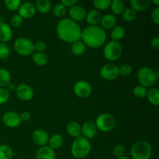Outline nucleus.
Returning a JSON list of instances; mask_svg holds the SVG:
<instances>
[{
	"label": "nucleus",
	"mask_w": 159,
	"mask_h": 159,
	"mask_svg": "<svg viewBox=\"0 0 159 159\" xmlns=\"http://www.w3.org/2000/svg\"><path fill=\"white\" fill-rule=\"evenodd\" d=\"M34 47L37 52H44L47 49V43L43 40H37L36 43H34Z\"/></svg>",
	"instance_id": "42"
},
{
	"label": "nucleus",
	"mask_w": 159,
	"mask_h": 159,
	"mask_svg": "<svg viewBox=\"0 0 159 159\" xmlns=\"http://www.w3.org/2000/svg\"><path fill=\"white\" fill-rule=\"evenodd\" d=\"M96 127L102 132H110L116 127V120L114 116L110 113H102L97 116L95 122Z\"/></svg>",
	"instance_id": "6"
},
{
	"label": "nucleus",
	"mask_w": 159,
	"mask_h": 159,
	"mask_svg": "<svg viewBox=\"0 0 159 159\" xmlns=\"http://www.w3.org/2000/svg\"><path fill=\"white\" fill-rule=\"evenodd\" d=\"M122 16L124 21L132 22L136 19L137 12H135L131 8H128V9H124L122 13Z\"/></svg>",
	"instance_id": "33"
},
{
	"label": "nucleus",
	"mask_w": 159,
	"mask_h": 159,
	"mask_svg": "<svg viewBox=\"0 0 159 159\" xmlns=\"http://www.w3.org/2000/svg\"><path fill=\"white\" fill-rule=\"evenodd\" d=\"M126 34V30L123 26H116L112 29L111 31V37L114 41H118L120 40H122Z\"/></svg>",
	"instance_id": "27"
},
{
	"label": "nucleus",
	"mask_w": 159,
	"mask_h": 159,
	"mask_svg": "<svg viewBox=\"0 0 159 159\" xmlns=\"http://www.w3.org/2000/svg\"><path fill=\"white\" fill-rule=\"evenodd\" d=\"M14 50L21 56H29L34 51V43L26 37H20L16 39L13 44Z\"/></svg>",
	"instance_id": "8"
},
{
	"label": "nucleus",
	"mask_w": 159,
	"mask_h": 159,
	"mask_svg": "<svg viewBox=\"0 0 159 159\" xmlns=\"http://www.w3.org/2000/svg\"><path fill=\"white\" fill-rule=\"evenodd\" d=\"M11 82V75L8 70L0 68V87L5 88Z\"/></svg>",
	"instance_id": "29"
},
{
	"label": "nucleus",
	"mask_w": 159,
	"mask_h": 159,
	"mask_svg": "<svg viewBox=\"0 0 159 159\" xmlns=\"http://www.w3.org/2000/svg\"><path fill=\"white\" fill-rule=\"evenodd\" d=\"M36 159H56L55 152L48 146H43L37 151Z\"/></svg>",
	"instance_id": "18"
},
{
	"label": "nucleus",
	"mask_w": 159,
	"mask_h": 159,
	"mask_svg": "<svg viewBox=\"0 0 159 159\" xmlns=\"http://www.w3.org/2000/svg\"><path fill=\"white\" fill-rule=\"evenodd\" d=\"M92 146L89 141L84 137L75 138L71 148V153L73 157L78 159L85 158L91 152Z\"/></svg>",
	"instance_id": "3"
},
{
	"label": "nucleus",
	"mask_w": 159,
	"mask_h": 159,
	"mask_svg": "<svg viewBox=\"0 0 159 159\" xmlns=\"http://www.w3.org/2000/svg\"><path fill=\"white\" fill-rule=\"evenodd\" d=\"M5 23L4 19H3V17L0 16V23Z\"/></svg>",
	"instance_id": "50"
},
{
	"label": "nucleus",
	"mask_w": 159,
	"mask_h": 159,
	"mask_svg": "<svg viewBox=\"0 0 159 159\" xmlns=\"http://www.w3.org/2000/svg\"><path fill=\"white\" fill-rule=\"evenodd\" d=\"M35 7L37 11L42 14H47L51 11L52 5L49 0H37L36 2Z\"/></svg>",
	"instance_id": "23"
},
{
	"label": "nucleus",
	"mask_w": 159,
	"mask_h": 159,
	"mask_svg": "<svg viewBox=\"0 0 159 159\" xmlns=\"http://www.w3.org/2000/svg\"><path fill=\"white\" fill-rule=\"evenodd\" d=\"M16 95L22 101H30L34 96V91L28 84H20L16 89Z\"/></svg>",
	"instance_id": "11"
},
{
	"label": "nucleus",
	"mask_w": 159,
	"mask_h": 159,
	"mask_svg": "<svg viewBox=\"0 0 159 159\" xmlns=\"http://www.w3.org/2000/svg\"><path fill=\"white\" fill-rule=\"evenodd\" d=\"M23 19L20 16L19 14H16V15H13L12 16L10 20V24L12 27L18 28L23 24Z\"/></svg>",
	"instance_id": "40"
},
{
	"label": "nucleus",
	"mask_w": 159,
	"mask_h": 159,
	"mask_svg": "<svg viewBox=\"0 0 159 159\" xmlns=\"http://www.w3.org/2000/svg\"><path fill=\"white\" fill-rule=\"evenodd\" d=\"M86 11L85 8L82 7V6L79 5H75L74 6L70 8L69 9V16L72 20L75 22H81L84 20L86 16Z\"/></svg>",
	"instance_id": "16"
},
{
	"label": "nucleus",
	"mask_w": 159,
	"mask_h": 159,
	"mask_svg": "<svg viewBox=\"0 0 159 159\" xmlns=\"http://www.w3.org/2000/svg\"><path fill=\"white\" fill-rule=\"evenodd\" d=\"M110 7L113 15H120L124 10V3L121 0H113L111 1Z\"/></svg>",
	"instance_id": "28"
},
{
	"label": "nucleus",
	"mask_w": 159,
	"mask_h": 159,
	"mask_svg": "<svg viewBox=\"0 0 159 159\" xmlns=\"http://www.w3.org/2000/svg\"><path fill=\"white\" fill-rule=\"evenodd\" d=\"M126 148L124 145L123 144H116L113 147V155H114L116 158H120V157L124 156L125 154Z\"/></svg>",
	"instance_id": "39"
},
{
	"label": "nucleus",
	"mask_w": 159,
	"mask_h": 159,
	"mask_svg": "<svg viewBox=\"0 0 159 159\" xmlns=\"http://www.w3.org/2000/svg\"><path fill=\"white\" fill-rule=\"evenodd\" d=\"M20 117L21 121H25V122H26V121L30 120V119L31 117V115L29 112L23 111L20 114Z\"/></svg>",
	"instance_id": "44"
},
{
	"label": "nucleus",
	"mask_w": 159,
	"mask_h": 159,
	"mask_svg": "<svg viewBox=\"0 0 159 159\" xmlns=\"http://www.w3.org/2000/svg\"><path fill=\"white\" fill-rule=\"evenodd\" d=\"M102 17V15L101 12L96 9H93L86 14L85 20L90 26H97L98 23H100Z\"/></svg>",
	"instance_id": "20"
},
{
	"label": "nucleus",
	"mask_w": 159,
	"mask_h": 159,
	"mask_svg": "<svg viewBox=\"0 0 159 159\" xmlns=\"http://www.w3.org/2000/svg\"><path fill=\"white\" fill-rule=\"evenodd\" d=\"M116 23H117V20L116 18V16L113 14H106L101 19V27L102 29H113V27L116 26Z\"/></svg>",
	"instance_id": "19"
},
{
	"label": "nucleus",
	"mask_w": 159,
	"mask_h": 159,
	"mask_svg": "<svg viewBox=\"0 0 159 159\" xmlns=\"http://www.w3.org/2000/svg\"><path fill=\"white\" fill-rule=\"evenodd\" d=\"M147 88L142 86V85H136L133 89V94L135 97L138 99H144L147 96Z\"/></svg>",
	"instance_id": "35"
},
{
	"label": "nucleus",
	"mask_w": 159,
	"mask_h": 159,
	"mask_svg": "<svg viewBox=\"0 0 159 159\" xmlns=\"http://www.w3.org/2000/svg\"><path fill=\"white\" fill-rule=\"evenodd\" d=\"M18 11L19 15L23 19L32 18L37 12L35 5L31 2H26L20 5Z\"/></svg>",
	"instance_id": "13"
},
{
	"label": "nucleus",
	"mask_w": 159,
	"mask_h": 159,
	"mask_svg": "<svg viewBox=\"0 0 159 159\" xmlns=\"http://www.w3.org/2000/svg\"><path fill=\"white\" fill-rule=\"evenodd\" d=\"M151 19H152V22L158 25L159 23V7L157 6L153 11H152V14H151Z\"/></svg>",
	"instance_id": "43"
},
{
	"label": "nucleus",
	"mask_w": 159,
	"mask_h": 159,
	"mask_svg": "<svg viewBox=\"0 0 159 159\" xmlns=\"http://www.w3.org/2000/svg\"><path fill=\"white\" fill-rule=\"evenodd\" d=\"M82 128V134H83L84 138L86 139H93L97 134L98 129L96 127V124L93 121H85L82 126H81Z\"/></svg>",
	"instance_id": "15"
},
{
	"label": "nucleus",
	"mask_w": 159,
	"mask_h": 159,
	"mask_svg": "<svg viewBox=\"0 0 159 159\" xmlns=\"http://www.w3.org/2000/svg\"><path fill=\"white\" fill-rule=\"evenodd\" d=\"M118 70H119V75H122L124 77H127L133 72V68H132L131 65H128V64H124V65H120V67H118Z\"/></svg>",
	"instance_id": "36"
},
{
	"label": "nucleus",
	"mask_w": 159,
	"mask_h": 159,
	"mask_svg": "<svg viewBox=\"0 0 159 159\" xmlns=\"http://www.w3.org/2000/svg\"><path fill=\"white\" fill-rule=\"evenodd\" d=\"M56 31L62 41L69 43L80 40L82 36V29L79 23L70 18L61 19L57 23Z\"/></svg>",
	"instance_id": "1"
},
{
	"label": "nucleus",
	"mask_w": 159,
	"mask_h": 159,
	"mask_svg": "<svg viewBox=\"0 0 159 159\" xmlns=\"http://www.w3.org/2000/svg\"><path fill=\"white\" fill-rule=\"evenodd\" d=\"M74 93L78 97L85 99V98L89 97L92 94L93 89L92 85H90L89 82L85 80L78 81L74 85Z\"/></svg>",
	"instance_id": "10"
},
{
	"label": "nucleus",
	"mask_w": 159,
	"mask_h": 159,
	"mask_svg": "<svg viewBox=\"0 0 159 159\" xmlns=\"http://www.w3.org/2000/svg\"><path fill=\"white\" fill-rule=\"evenodd\" d=\"M152 154V145L144 140L136 141L130 149L132 159H150Z\"/></svg>",
	"instance_id": "4"
},
{
	"label": "nucleus",
	"mask_w": 159,
	"mask_h": 159,
	"mask_svg": "<svg viewBox=\"0 0 159 159\" xmlns=\"http://www.w3.org/2000/svg\"><path fill=\"white\" fill-rule=\"evenodd\" d=\"M81 39L86 46L92 48H98L105 43L107 34L101 26H89L82 30Z\"/></svg>",
	"instance_id": "2"
},
{
	"label": "nucleus",
	"mask_w": 159,
	"mask_h": 159,
	"mask_svg": "<svg viewBox=\"0 0 159 159\" xmlns=\"http://www.w3.org/2000/svg\"><path fill=\"white\" fill-rule=\"evenodd\" d=\"M67 12V8L62 4L61 2H59L57 4H56L55 6L53 8V13L55 16L59 17V18H61L64 17L66 14Z\"/></svg>",
	"instance_id": "32"
},
{
	"label": "nucleus",
	"mask_w": 159,
	"mask_h": 159,
	"mask_svg": "<svg viewBox=\"0 0 159 159\" xmlns=\"http://www.w3.org/2000/svg\"><path fill=\"white\" fill-rule=\"evenodd\" d=\"M158 79V72L150 67H142L138 72V80L140 85L152 87L156 84Z\"/></svg>",
	"instance_id": "5"
},
{
	"label": "nucleus",
	"mask_w": 159,
	"mask_h": 159,
	"mask_svg": "<svg viewBox=\"0 0 159 159\" xmlns=\"http://www.w3.org/2000/svg\"><path fill=\"white\" fill-rule=\"evenodd\" d=\"M7 89H8V91H10V92H12V91H15L16 90V84L15 83H13V82H10V83L9 84V85H7Z\"/></svg>",
	"instance_id": "47"
},
{
	"label": "nucleus",
	"mask_w": 159,
	"mask_h": 159,
	"mask_svg": "<svg viewBox=\"0 0 159 159\" xmlns=\"http://www.w3.org/2000/svg\"><path fill=\"white\" fill-rule=\"evenodd\" d=\"M4 3L6 7L10 11L17 10L22 4L21 1L20 0H6Z\"/></svg>",
	"instance_id": "37"
},
{
	"label": "nucleus",
	"mask_w": 159,
	"mask_h": 159,
	"mask_svg": "<svg viewBox=\"0 0 159 159\" xmlns=\"http://www.w3.org/2000/svg\"><path fill=\"white\" fill-rule=\"evenodd\" d=\"M122 46L118 41L111 40L104 47L103 55L110 61H115L118 60L122 55Z\"/></svg>",
	"instance_id": "7"
},
{
	"label": "nucleus",
	"mask_w": 159,
	"mask_h": 159,
	"mask_svg": "<svg viewBox=\"0 0 159 159\" xmlns=\"http://www.w3.org/2000/svg\"><path fill=\"white\" fill-rule=\"evenodd\" d=\"M10 93L8 91L6 88H2L0 87V105L4 104L9 100Z\"/></svg>",
	"instance_id": "41"
},
{
	"label": "nucleus",
	"mask_w": 159,
	"mask_h": 159,
	"mask_svg": "<svg viewBox=\"0 0 159 159\" xmlns=\"http://www.w3.org/2000/svg\"><path fill=\"white\" fill-rule=\"evenodd\" d=\"M66 130L70 136L75 138H79L82 134V128H81L80 124L74 120L70 121L67 124Z\"/></svg>",
	"instance_id": "21"
},
{
	"label": "nucleus",
	"mask_w": 159,
	"mask_h": 159,
	"mask_svg": "<svg viewBox=\"0 0 159 159\" xmlns=\"http://www.w3.org/2000/svg\"><path fill=\"white\" fill-rule=\"evenodd\" d=\"M99 75L101 78L107 81H112L116 79L119 76L118 66L113 63H108L101 67L99 70Z\"/></svg>",
	"instance_id": "9"
},
{
	"label": "nucleus",
	"mask_w": 159,
	"mask_h": 159,
	"mask_svg": "<svg viewBox=\"0 0 159 159\" xmlns=\"http://www.w3.org/2000/svg\"><path fill=\"white\" fill-rule=\"evenodd\" d=\"M110 3H111L110 0H95L93 2L95 8L96 9V10L99 11V12L102 10H106L110 8Z\"/></svg>",
	"instance_id": "34"
},
{
	"label": "nucleus",
	"mask_w": 159,
	"mask_h": 159,
	"mask_svg": "<svg viewBox=\"0 0 159 159\" xmlns=\"http://www.w3.org/2000/svg\"><path fill=\"white\" fill-rule=\"evenodd\" d=\"M116 159H131V158H130L129 157L126 156V155H124V156L120 157V158H116Z\"/></svg>",
	"instance_id": "48"
},
{
	"label": "nucleus",
	"mask_w": 159,
	"mask_h": 159,
	"mask_svg": "<svg viewBox=\"0 0 159 159\" xmlns=\"http://www.w3.org/2000/svg\"><path fill=\"white\" fill-rule=\"evenodd\" d=\"M152 2L149 0H131L130 2L131 9L135 12H142L148 9Z\"/></svg>",
	"instance_id": "22"
},
{
	"label": "nucleus",
	"mask_w": 159,
	"mask_h": 159,
	"mask_svg": "<svg viewBox=\"0 0 159 159\" xmlns=\"http://www.w3.org/2000/svg\"><path fill=\"white\" fill-rule=\"evenodd\" d=\"M9 54H10V49L9 46L6 43L0 42V59L6 60L9 57Z\"/></svg>",
	"instance_id": "38"
},
{
	"label": "nucleus",
	"mask_w": 159,
	"mask_h": 159,
	"mask_svg": "<svg viewBox=\"0 0 159 159\" xmlns=\"http://www.w3.org/2000/svg\"><path fill=\"white\" fill-rule=\"evenodd\" d=\"M2 123L5 126L9 128L18 127L21 124L20 114L13 111H9L4 113L2 116Z\"/></svg>",
	"instance_id": "12"
},
{
	"label": "nucleus",
	"mask_w": 159,
	"mask_h": 159,
	"mask_svg": "<svg viewBox=\"0 0 159 159\" xmlns=\"http://www.w3.org/2000/svg\"><path fill=\"white\" fill-rule=\"evenodd\" d=\"M85 45L84 44V43L81 40L79 41H76L75 43H73L71 44V52L75 54V55H82V54H84V52L85 51Z\"/></svg>",
	"instance_id": "31"
},
{
	"label": "nucleus",
	"mask_w": 159,
	"mask_h": 159,
	"mask_svg": "<svg viewBox=\"0 0 159 159\" xmlns=\"http://www.w3.org/2000/svg\"><path fill=\"white\" fill-rule=\"evenodd\" d=\"M147 98L152 105H159V90L157 88H151L147 92Z\"/></svg>",
	"instance_id": "26"
},
{
	"label": "nucleus",
	"mask_w": 159,
	"mask_h": 159,
	"mask_svg": "<svg viewBox=\"0 0 159 159\" xmlns=\"http://www.w3.org/2000/svg\"><path fill=\"white\" fill-rule=\"evenodd\" d=\"M32 141L34 144L40 147L47 146V144L49 141V135L44 130L37 129L33 132Z\"/></svg>",
	"instance_id": "14"
},
{
	"label": "nucleus",
	"mask_w": 159,
	"mask_h": 159,
	"mask_svg": "<svg viewBox=\"0 0 159 159\" xmlns=\"http://www.w3.org/2000/svg\"><path fill=\"white\" fill-rule=\"evenodd\" d=\"M13 33L11 26L6 23H0V42L5 43L12 39Z\"/></svg>",
	"instance_id": "17"
},
{
	"label": "nucleus",
	"mask_w": 159,
	"mask_h": 159,
	"mask_svg": "<svg viewBox=\"0 0 159 159\" xmlns=\"http://www.w3.org/2000/svg\"><path fill=\"white\" fill-rule=\"evenodd\" d=\"M151 47L153 48L155 51H158L159 49V38L155 37L151 40Z\"/></svg>",
	"instance_id": "46"
},
{
	"label": "nucleus",
	"mask_w": 159,
	"mask_h": 159,
	"mask_svg": "<svg viewBox=\"0 0 159 159\" xmlns=\"http://www.w3.org/2000/svg\"><path fill=\"white\" fill-rule=\"evenodd\" d=\"M153 3H155L156 6H158V5H159V0H153Z\"/></svg>",
	"instance_id": "49"
},
{
	"label": "nucleus",
	"mask_w": 159,
	"mask_h": 159,
	"mask_svg": "<svg viewBox=\"0 0 159 159\" xmlns=\"http://www.w3.org/2000/svg\"><path fill=\"white\" fill-rule=\"evenodd\" d=\"M13 150L8 144L0 145V159H12Z\"/></svg>",
	"instance_id": "30"
},
{
	"label": "nucleus",
	"mask_w": 159,
	"mask_h": 159,
	"mask_svg": "<svg viewBox=\"0 0 159 159\" xmlns=\"http://www.w3.org/2000/svg\"><path fill=\"white\" fill-rule=\"evenodd\" d=\"M32 60L38 66H44L48 62V57L44 52H36L32 54Z\"/></svg>",
	"instance_id": "25"
},
{
	"label": "nucleus",
	"mask_w": 159,
	"mask_h": 159,
	"mask_svg": "<svg viewBox=\"0 0 159 159\" xmlns=\"http://www.w3.org/2000/svg\"><path fill=\"white\" fill-rule=\"evenodd\" d=\"M63 143L64 138L62 135L59 134H53L51 138H49V141H48L49 146L48 147H50L54 151L61 147Z\"/></svg>",
	"instance_id": "24"
},
{
	"label": "nucleus",
	"mask_w": 159,
	"mask_h": 159,
	"mask_svg": "<svg viewBox=\"0 0 159 159\" xmlns=\"http://www.w3.org/2000/svg\"><path fill=\"white\" fill-rule=\"evenodd\" d=\"M61 2L66 8H71L72 7V6H74L75 5L77 4V1H76V0H62Z\"/></svg>",
	"instance_id": "45"
}]
</instances>
